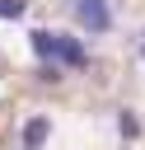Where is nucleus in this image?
I'll return each instance as SVG.
<instances>
[{
  "mask_svg": "<svg viewBox=\"0 0 145 150\" xmlns=\"http://www.w3.org/2000/svg\"><path fill=\"white\" fill-rule=\"evenodd\" d=\"M75 23L84 28V33H108L112 28V9H108V0H75Z\"/></svg>",
  "mask_w": 145,
  "mask_h": 150,
  "instance_id": "obj_1",
  "label": "nucleus"
},
{
  "mask_svg": "<svg viewBox=\"0 0 145 150\" xmlns=\"http://www.w3.org/2000/svg\"><path fill=\"white\" fill-rule=\"evenodd\" d=\"M84 61H89L84 42H80V38H70V33H61V52H56V66H70V70H80Z\"/></svg>",
  "mask_w": 145,
  "mask_h": 150,
  "instance_id": "obj_2",
  "label": "nucleus"
},
{
  "mask_svg": "<svg viewBox=\"0 0 145 150\" xmlns=\"http://www.w3.org/2000/svg\"><path fill=\"white\" fill-rule=\"evenodd\" d=\"M47 136H51V122L47 117H28L23 122V150H42Z\"/></svg>",
  "mask_w": 145,
  "mask_h": 150,
  "instance_id": "obj_3",
  "label": "nucleus"
},
{
  "mask_svg": "<svg viewBox=\"0 0 145 150\" xmlns=\"http://www.w3.org/2000/svg\"><path fill=\"white\" fill-rule=\"evenodd\" d=\"M117 131H122L126 141H136V136H140V117H136L131 108H117Z\"/></svg>",
  "mask_w": 145,
  "mask_h": 150,
  "instance_id": "obj_4",
  "label": "nucleus"
},
{
  "mask_svg": "<svg viewBox=\"0 0 145 150\" xmlns=\"http://www.w3.org/2000/svg\"><path fill=\"white\" fill-rule=\"evenodd\" d=\"M28 14V0H0V19H23Z\"/></svg>",
  "mask_w": 145,
  "mask_h": 150,
  "instance_id": "obj_5",
  "label": "nucleus"
},
{
  "mask_svg": "<svg viewBox=\"0 0 145 150\" xmlns=\"http://www.w3.org/2000/svg\"><path fill=\"white\" fill-rule=\"evenodd\" d=\"M61 70H65V66H47V61H42V66H37V80H42V84H56Z\"/></svg>",
  "mask_w": 145,
  "mask_h": 150,
  "instance_id": "obj_6",
  "label": "nucleus"
},
{
  "mask_svg": "<svg viewBox=\"0 0 145 150\" xmlns=\"http://www.w3.org/2000/svg\"><path fill=\"white\" fill-rule=\"evenodd\" d=\"M140 56H145V33H140Z\"/></svg>",
  "mask_w": 145,
  "mask_h": 150,
  "instance_id": "obj_7",
  "label": "nucleus"
}]
</instances>
